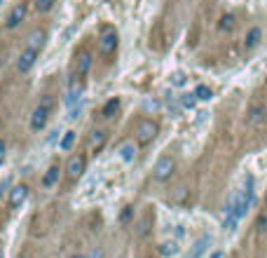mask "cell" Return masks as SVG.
<instances>
[{
    "instance_id": "30bf717a",
    "label": "cell",
    "mask_w": 267,
    "mask_h": 258,
    "mask_svg": "<svg viewBox=\"0 0 267 258\" xmlns=\"http://www.w3.org/2000/svg\"><path fill=\"white\" fill-rule=\"evenodd\" d=\"M44 38H47V33H44L43 28H36V31H31V36L26 38V47L28 50H36V52H40L44 45Z\"/></svg>"
},
{
    "instance_id": "ffe728a7",
    "label": "cell",
    "mask_w": 267,
    "mask_h": 258,
    "mask_svg": "<svg viewBox=\"0 0 267 258\" xmlns=\"http://www.w3.org/2000/svg\"><path fill=\"white\" fill-rule=\"evenodd\" d=\"M75 139H78V134L73 132V129H68V132L61 136V141H59V148H61V151H71L73 143H75Z\"/></svg>"
},
{
    "instance_id": "4dcf8cb0",
    "label": "cell",
    "mask_w": 267,
    "mask_h": 258,
    "mask_svg": "<svg viewBox=\"0 0 267 258\" xmlns=\"http://www.w3.org/2000/svg\"><path fill=\"white\" fill-rule=\"evenodd\" d=\"M75 258H82V256H75Z\"/></svg>"
},
{
    "instance_id": "83f0119b",
    "label": "cell",
    "mask_w": 267,
    "mask_h": 258,
    "mask_svg": "<svg viewBox=\"0 0 267 258\" xmlns=\"http://www.w3.org/2000/svg\"><path fill=\"white\" fill-rule=\"evenodd\" d=\"M5 151H7V146H5V141L0 139V167H2V162H5Z\"/></svg>"
},
{
    "instance_id": "7c38bea8",
    "label": "cell",
    "mask_w": 267,
    "mask_h": 258,
    "mask_svg": "<svg viewBox=\"0 0 267 258\" xmlns=\"http://www.w3.org/2000/svg\"><path fill=\"white\" fill-rule=\"evenodd\" d=\"M59 176H61V167L59 164H52L49 169L44 171V176H43V188H52L59 183Z\"/></svg>"
},
{
    "instance_id": "2e32d148",
    "label": "cell",
    "mask_w": 267,
    "mask_h": 258,
    "mask_svg": "<svg viewBox=\"0 0 267 258\" xmlns=\"http://www.w3.org/2000/svg\"><path fill=\"white\" fill-rule=\"evenodd\" d=\"M150 225H152V214L148 211V214L138 221V225H136V235H138V237H145V235L150 232Z\"/></svg>"
},
{
    "instance_id": "52a82bcc",
    "label": "cell",
    "mask_w": 267,
    "mask_h": 258,
    "mask_svg": "<svg viewBox=\"0 0 267 258\" xmlns=\"http://www.w3.org/2000/svg\"><path fill=\"white\" fill-rule=\"evenodd\" d=\"M265 117H267V106L265 103H253V106L249 108V113H246V125L256 127V125H260Z\"/></svg>"
},
{
    "instance_id": "9c48e42d",
    "label": "cell",
    "mask_w": 267,
    "mask_h": 258,
    "mask_svg": "<svg viewBox=\"0 0 267 258\" xmlns=\"http://www.w3.org/2000/svg\"><path fill=\"white\" fill-rule=\"evenodd\" d=\"M38 54L40 52H36V50H24V52L19 54V61H17V68L21 73H26V71H31L33 68V63H36V59H38Z\"/></svg>"
},
{
    "instance_id": "7402d4cb",
    "label": "cell",
    "mask_w": 267,
    "mask_h": 258,
    "mask_svg": "<svg viewBox=\"0 0 267 258\" xmlns=\"http://www.w3.org/2000/svg\"><path fill=\"white\" fill-rule=\"evenodd\" d=\"M234 21H237L234 14H225V17L221 19V31H232V28H234Z\"/></svg>"
},
{
    "instance_id": "1f68e13d",
    "label": "cell",
    "mask_w": 267,
    "mask_h": 258,
    "mask_svg": "<svg viewBox=\"0 0 267 258\" xmlns=\"http://www.w3.org/2000/svg\"><path fill=\"white\" fill-rule=\"evenodd\" d=\"M0 5H2V0H0Z\"/></svg>"
},
{
    "instance_id": "cb8c5ba5",
    "label": "cell",
    "mask_w": 267,
    "mask_h": 258,
    "mask_svg": "<svg viewBox=\"0 0 267 258\" xmlns=\"http://www.w3.org/2000/svg\"><path fill=\"white\" fill-rule=\"evenodd\" d=\"M187 82V78H185V73H174V75H171V85H174V87H183V85H185Z\"/></svg>"
},
{
    "instance_id": "f546056e",
    "label": "cell",
    "mask_w": 267,
    "mask_h": 258,
    "mask_svg": "<svg viewBox=\"0 0 267 258\" xmlns=\"http://www.w3.org/2000/svg\"><path fill=\"white\" fill-rule=\"evenodd\" d=\"M0 258H5V251H2V247H0Z\"/></svg>"
},
{
    "instance_id": "5bb4252c",
    "label": "cell",
    "mask_w": 267,
    "mask_h": 258,
    "mask_svg": "<svg viewBox=\"0 0 267 258\" xmlns=\"http://www.w3.org/2000/svg\"><path fill=\"white\" fill-rule=\"evenodd\" d=\"M260 38H263V31H260L258 26H253L249 33H246V38H244V45H246V50H253V47H258Z\"/></svg>"
},
{
    "instance_id": "d6986e66",
    "label": "cell",
    "mask_w": 267,
    "mask_h": 258,
    "mask_svg": "<svg viewBox=\"0 0 267 258\" xmlns=\"http://www.w3.org/2000/svg\"><path fill=\"white\" fill-rule=\"evenodd\" d=\"M106 132L103 129H96V132L91 134V151H101L103 146H106Z\"/></svg>"
},
{
    "instance_id": "4316f807",
    "label": "cell",
    "mask_w": 267,
    "mask_h": 258,
    "mask_svg": "<svg viewBox=\"0 0 267 258\" xmlns=\"http://www.w3.org/2000/svg\"><path fill=\"white\" fill-rule=\"evenodd\" d=\"M132 214H134V206H125V211H122V216H120V221L129 223L132 221Z\"/></svg>"
},
{
    "instance_id": "e0dca14e",
    "label": "cell",
    "mask_w": 267,
    "mask_h": 258,
    "mask_svg": "<svg viewBox=\"0 0 267 258\" xmlns=\"http://www.w3.org/2000/svg\"><path fill=\"white\" fill-rule=\"evenodd\" d=\"M120 157L125 162H134V157H136V146L129 141L122 143V146H120Z\"/></svg>"
},
{
    "instance_id": "603a6c76",
    "label": "cell",
    "mask_w": 267,
    "mask_h": 258,
    "mask_svg": "<svg viewBox=\"0 0 267 258\" xmlns=\"http://www.w3.org/2000/svg\"><path fill=\"white\" fill-rule=\"evenodd\" d=\"M52 7H54V0H36V9L40 12V14L49 12Z\"/></svg>"
},
{
    "instance_id": "9a60e30c",
    "label": "cell",
    "mask_w": 267,
    "mask_h": 258,
    "mask_svg": "<svg viewBox=\"0 0 267 258\" xmlns=\"http://www.w3.org/2000/svg\"><path fill=\"white\" fill-rule=\"evenodd\" d=\"M178 251H180V247H178V242H176V240L162 242V244H160V256H164V258H171V256H176Z\"/></svg>"
},
{
    "instance_id": "8992f818",
    "label": "cell",
    "mask_w": 267,
    "mask_h": 258,
    "mask_svg": "<svg viewBox=\"0 0 267 258\" xmlns=\"http://www.w3.org/2000/svg\"><path fill=\"white\" fill-rule=\"evenodd\" d=\"M85 169H87V157L85 155H73L71 160H68V164H66L68 178H80L85 174Z\"/></svg>"
},
{
    "instance_id": "484cf974",
    "label": "cell",
    "mask_w": 267,
    "mask_h": 258,
    "mask_svg": "<svg viewBox=\"0 0 267 258\" xmlns=\"http://www.w3.org/2000/svg\"><path fill=\"white\" fill-rule=\"evenodd\" d=\"M187 195V188L185 186H178L176 188V193H174V202H183Z\"/></svg>"
},
{
    "instance_id": "f1b7e54d",
    "label": "cell",
    "mask_w": 267,
    "mask_h": 258,
    "mask_svg": "<svg viewBox=\"0 0 267 258\" xmlns=\"http://www.w3.org/2000/svg\"><path fill=\"white\" fill-rule=\"evenodd\" d=\"M101 256H103V251H101V249H94V251H91V254H89L87 258H101Z\"/></svg>"
},
{
    "instance_id": "d4e9b609",
    "label": "cell",
    "mask_w": 267,
    "mask_h": 258,
    "mask_svg": "<svg viewBox=\"0 0 267 258\" xmlns=\"http://www.w3.org/2000/svg\"><path fill=\"white\" fill-rule=\"evenodd\" d=\"M180 103H183V108H195V103H197L195 94H183V99H180Z\"/></svg>"
},
{
    "instance_id": "277c9868",
    "label": "cell",
    "mask_w": 267,
    "mask_h": 258,
    "mask_svg": "<svg viewBox=\"0 0 267 258\" xmlns=\"http://www.w3.org/2000/svg\"><path fill=\"white\" fill-rule=\"evenodd\" d=\"M174 169H176V162H174V157H160L157 164H155L152 176H155V181H169L171 174H174Z\"/></svg>"
},
{
    "instance_id": "8fae6325",
    "label": "cell",
    "mask_w": 267,
    "mask_h": 258,
    "mask_svg": "<svg viewBox=\"0 0 267 258\" xmlns=\"http://www.w3.org/2000/svg\"><path fill=\"white\" fill-rule=\"evenodd\" d=\"M75 59H78V61H75V68H78V75H87V73H89V68H91V61H94V59H91V54H89L87 50H82V52L78 54Z\"/></svg>"
},
{
    "instance_id": "ac0fdd59",
    "label": "cell",
    "mask_w": 267,
    "mask_h": 258,
    "mask_svg": "<svg viewBox=\"0 0 267 258\" xmlns=\"http://www.w3.org/2000/svg\"><path fill=\"white\" fill-rule=\"evenodd\" d=\"M192 94H195L197 101H211V99H214V89L206 87V85H197V89Z\"/></svg>"
},
{
    "instance_id": "44dd1931",
    "label": "cell",
    "mask_w": 267,
    "mask_h": 258,
    "mask_svg": "<svg viewBox=\"0 0 267 258\" xmlns=\"http://www.w3.org/2000/svg\"><path fill=\"white\" fill-rule=\"evenodd\" d=\"M117 108H120V99H110L106 106H103V110H101V117H113L117 113Z\"/></svg>"
},
{
    "instance_id": "5b68a950",
    "label": "cell",
    "mask_w": 267,
    "mask_h": 258,
    "mask_svg": "<svg viewBox=\"0 0 267 258\" xmlns=\"http://www.w3.org/2000/svg\"><path fill=\"white\" fill-rule=\"evenodd\" d=\"M26 12H28V5L26 2H19V5H14V7L9 9V14H7V19H5V28H17L24 19H26Z\"/></svg>"
},
{
    "instance_id": "6da1fadb",
    "label": "cell",
    "mask_w": 267,
    "mask_h": 258,
    "mask_svg": "<svg viewBox=\"0 0 267 258\" xmlns=\"http://www.w3.org/2000/svg\"><path fill=\"white\" fill-rule=\"evenodd\" d=\"M49 110H52V97H44L43 103H40V106L33 110V115H31V129H33V132L44 129L47 120H49Z\"/></svg>"
},
{
    "instance_id": "3957f363",
    "label": "cell",
    "mask_w": 267,
    "mask_h": 258,
    "mask_svg": "<svg viewBox=\"0 0 267 258\" xmlns=\"http://www.w3.org/2000/svg\"><path fill=\"white\" fill-rule=\"evenodd\" d=\"M136 141L138 143H150L157 134H160V125L155 122V120H141L138 125H136Z\"/></svg>"
},
{
    "instance_id": "4fadbf2b",
    "label": "cell",
    "mask_w": 267,
    "mask_h": 258,
    "mask_svg": "<svg viewBox=\"0 0 267 258\" xmlns=\"http://www.w3.org/2000/svg\"><path fill=\"white\" fill-rule=\"evenodd\" d=\"M209 244H211V237H209V235H202V237L195 242L192 251L187 254V258H202V256H204V251L209 249Z\"/></svg>"
},
{
    "instance_id": "7a4b0ae2",
    "label": "cell",
    "mask_w": 267,
    "mask_h": 258,
    "mask_svg": "<svg viewBox=\"0 0 267 258\" xmlns=\"http://www.w3.org/2000/svg\"><path fill=\"white\" fill-rule=\"evenodd\" d=\"M117 50V31L113 26H106L98 38V54L101 56H113Z\"/></svg>"
},
{
    "instance_id": "ba28073f",
    "label": "cell",
    "mask_w": 267,
    "mask_h": 258,
    "mask_svg": "<svg viewBox=\"0 0 267 258\" xmlns=\"http://www.w3.org/2000/svg\"><path fill=\"white\" fill-rule=\"evenodd\" d=\"M28 197V186L26 183H21V186H14L9 190V209H19V206L26 202Z\"/></svg>"
}]
</instances>
